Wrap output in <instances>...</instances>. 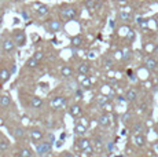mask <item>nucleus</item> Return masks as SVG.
Here are the masks:
<instances>
[{"instance_id": "obj_1", "label": "nucleus", "mask_w": 158, "mask_h": 157, "mask_svg": "<svg viewBox=\"0 0 158 157\" xmlns=\"http://www.w3.org/2000/svg\"><path fill=\"white\" fill-rule=\"evenodd\" d=\"M60 17L63 18V19H73V18L77 17V8L76 7H65L60 10Z\"/></svg>"}, {"instance_id": "obj_2", "label": "nucleus", "mask_w": 158, "mask_h": 157, "mask_svg": "<svg viewBox=\"0 0 158 157\" xmlns=\"http://www.w3.org/2000/svg\"><path fill=\"white\" fill-rule=\"evenodd\" d=\"M51 149H52L51 142H41V143H37V146H36V150H37L39 155H47V153L51 152Z\"/></svg>"}, {"instance_id": "obj_3", "label": "nucleus", "mask_w": 158, "mask_h": 157, "mask_svg": "<svg viewBox=\"0 0 158 157\" xmlns=\"http://www.w3.org/2000/svg\"><path fill=\"white\" fill-rule=\"evenodd\" d=\"M50 105L54 108V109H60L66 105V98L65 96H54L50 101Z\"/></svg>"}, {"instance_id": "obj_4", "label": "nucleus", "mask_w": 158, "mask_h": 157, "mask_svg": "<svg viewBox=\"0 0 158 157\" xmlns=\"http://www.w3.org/2000/svg\"><path fill=\"white\" fill-rule=\"evenodd\" d=\"M14 41L17 46H23L26 43V35L23 31H15L14 32Z\"/></svg>"}, {"instance_id": "obj_5", "label": "nucleus", "mask_w": 158, "mask_h": 157, "mask_svg": "<svg viewBox=\"0 0 158 157\" xmlns=\"http://www.w3.org/2000/svg\"><path fill=\"white\" fill-rule=\"evenodd\" d=\"M2 48H3V51H4L6 54L13 53L14 48H15V41L11 40V39H4L3 43H2Z\"/></svg>"}, {"instance_id": "obj_6", "label": "nucleus", "mask_w": 158, "mask_h": 157, "mask_svg": "<svg viewBox=\"0 0 158 157\" xmlns=\"http://www.w3.org/2000/svg\"><path fill=\"white\" fill-rule=\"evenodd\" d=\"M144 65L148 70H154V69L158 68V61L154 58V57H148V58L144 59Z\"/></svg>"}, {"instance_id": "obj_7", "label": "nucleus", "mask_w": 158, "mask_h": 157, "mask_svg": "<svg viewBox=\"0 0 158 157\" xmlns=\"http://www.w3.org/2000/svg\"><path fill=\"white\" fill-rule=\"evenodd\" d=\"M43 105H44L43 99L39 98V96H32V98H30V106H32L33 109H41Z\"/></svg>"}, {"instance_id": "obj_8", "label": "nucleus", "mask_w": 158, "mask_h": 157, "mask_svg": "<svg viewBox=\"0 0 158 157\" xmlns=\"http://www.w3.org/2000/svg\"><path fill=\"white\" fill-rule=\"evenodd\" d=\"M30 138L35 143H39V141L43 139V132L40 129H30Z\"/></svg>"}, {"instance_id": "obj_9", "label": "nucleus", "mask_w": 158, "mask_h": 157, "mask_svg": "<svg viewBox=\"0 0 158 157\" xmlns=\"http://www.w3.org/2000/svg\"><path fill=\"white\" fill-rule=\"evenodd\" d=\"M125 98H127V101H129V102L136 101V98H138V91L133 88H129L125 94Z\"/></svg>"}, {"instance_id": "obj_10", "label": "nucleus", "mask_w": 158, "mask_h": 157, "mask_svg": "<svg viewBox=\"0 0 158 157\" xmlns=\"http://www.w3.org/2000/svg\"><path fill=\"white\" fill-rule=\"evenodd\" d=\"M11 98L8 95H0V106L2 108H8L11 105Z\"/></svg>"}, {"instance_id": "obj_11", "label": "nucleus", "mask_w": 158, "mask_h": 157, "mask_svg": "<svg viewBox=\"0 0 158 157\" xmlns=\"http://www.w3.org/2000/svg\"><path fill=\"white\" fill-rule=\"evenodd\" d=\"M60 74L65 78H70L73 76V69L70 66H63V68L60 69Z\"/></svg>"}, {"instance_id": "obj_12", "label": "nucleus", "mask_w": 158, "mask_h": 157, "mask_svg": "<svg viewBox=\"0 0 158 157\" xmlns=\"http://www.w3.org/2000/svg\"><path fill=\"white\" fill-rule=\"evenodd\" d=\"M8 78H10V72H8V69L2 68L0 69V81H2V83H6Z\"/></svg>"}, {"instance_id": "obj_13", "label": "nucleus", "mask_w": 158, "mask_h": 157, "mask_svg": "<svg viewBox=\"0 0 158 157\" xmlns=\"http://www.w3.org/2000/svg\"><path fill=\"white\" fill-rule=\"evenodd\" d=\"M98 123L102 127H109V125H110V117H109V114H102V116L99 117Z\"/></svg>"}, {"instance_id": "obj_14", "label": "nucleus", "mask_w": 158, "mask_h": 157, "mask_svg": "<svg viewBox=\"0 0 158 157\" xmlns=\"http://www.w3.org/2000/svg\"><path fill=\"white\" fill-rule=\"evenodd\" d=\"M85 132H87L85 125L78 124V125H76V127H74V134H76V135H78V137H84V135H85Z\"/></svg>"}, {"instance_id": "obj_15", "label": "nucleus", "mask_w": 158, "mask_h": 157, "mask_svg": "<svg viewBox=\"0 0 158 157\" xmlns=\"http://www.w3.org/2000/svg\"><path fill=\"white\" fill-rule=\"evenodd\" d=\"M133 141H135V145H136V146H139V147H142V146H143V145L146 143V138H144L142 134H136L135 138H133Z\"/></svg>"}, {"instance_id": "obj_16", "label": "nucleus", "mask_w": 158, "mask_h": 157, "mask_svg": "<svg viewBox=\"0 0 158 157\" xmlns=\"http://www.w3.org/2000/svg\"><path fill=\"white\" fill-rule=\"evenodd\" d=\"M78 73L83 74V76H87L89 73V65L88 63H80L78 65Z\"/></svg>"}, {"instance_id": "obj_17", "label": "nucleus", "mask_w": 158, "mask_h": 157, "mask_svg": "<svg viewBox=\"0 0 158 157\" xmlns=\"http://www.w3.org/2000/svg\"><path fill=\"white\" fill-rule=\"evenodd\" d=\"M60 26H62V25H60L59 21H51L50 25H48V28H50V31L52 33H56L60 29Z\"/></svg>"}, {"instance_id": "obj_18", "label": "nucleus", "mask_w": 158, "mask_h": 157, "mask_svg": "<svg viewBox=\"0 0 158 157\" xmlns=\"http://www.w3.org/2000/svg\"><path fill=\"white\" fill-rule=\"evenodd\" d=\"M48 13H50V8H48V6H45V4L39 6V8H37V14H39L40 17H45Z\"/></svg>"}, {"instance_id": "obj_19", "label": "nucleus", "mask_w": 158, "mask_h": 157, "mask_svg": "<svg viewBox=\"0 0 158 157\" xmlns=\"http://www.w3.org/2000/svg\"><path fill=\"white\" fill-rule=\"evenodd\" d=\"M18 155H19V157H33V152L28 147H22V149H19Z\"/></svg>"}, {"instance_id": "obj_20", "label": "nucleus", "mask_w": 158, "mask_h": 157, "mask_svg": "<svg viewBox=\"0 0 158 157\" xmlns=\"http://www.w3.org/2000/svg\"><path fill=\"white\" fill-rule=\"evenodd\" d=\"M77 146L80 147L81 150H84V149H87L88 146H91V142L88 139H85V138H81V139L77 142Z\"/></svg>"}, {"instance_id": "obj_21", "label": "nucleus", "mask_w": 158, "mask_h": 157, "mask_svg": "<svg viewBox=\"0 0 158 157\" xmlns=\"http://www.w3.org/2000/svg\"><path fill=\"white\" fill-rule=\"evenodd\" d=\"M70 114H72L73 117L80 116V114H81V108H80V105H73V106L70 108Z\"/></svg>"}, {"instance_id": "obj_22", "label": "nucleus", "mask_w": 158, "mask_h": 157, "mask_svg": "<svg viewBox=\"0 0 158 157\" xmlns=\"http://www.w3.org/2000/svg\"><path fill=\"white\" fill-rule=\"evenodd\" d=\"M26 66H28V68L35 69V68H37L39 66V61L35 58V57H32V58H29L28 61H26Z\"/></svg>"}, {"instance_id": "obj_23", "label": "nucleus", "mask_w": 158, "mask_h": 157, "mask_svg": "<svg viewBox=\"0 0 158 157\" xmlns=\"http://www.w3.org/2000/svg\"><path fill=\"white\" fill-rule=\"evenodd\" d=\"M83 44V37L81 36H76V37L72 39V46L73 47H80Z\"/></svg>"}, {"instance_id": "obj_24", "label": "nucleus", "mask_w": 158, "mask_h": 157, "mask_svg": "<svg viewBox=\"0 0 158 157\" xmlns=\"http://www.w3.org/2000/svg\"><path fill=\"white\" fill-rule=\"evenodd\" d=\"M14 137L17 138H23L25 137V131H23L22 128H19V127H17V128H14Z\"/></svg>"}, {"instance_id": "obj_25", "label": "nucleus", "mask_w": 158, "mask_h": 157, "mask_svg": "<svg viewBox=\"0 0 158 157\" xmlns=\"http://www.w3.org/2000/svg\"><path fill=\"white\" fill-rule=\"evenodd\" d=\"M103 65H105L106 68H111V66H113V58H111L110 55H106L105 58H103Z\"/></svg>"}, {"instance_id": "obj_26", "label": "nucleus", "mask_w": 158, "mask_h": 157, "mask_svg": "<svg viewBox=\"0 0 158 157\" xmlns=\"http://www.w3.org/2000/svg\"><path fill=\"white\" fill-rule=\"evenodd\" d=\"M118 17H120L121 21H129L132 15H131V13H125V11H121L120 14H118Z\"/></svg>"}, {"instance_id": "obj_27", "label": "nucleus", "mask_w": 158, "mask_h": 157, "mask_svg": "<svg viewBox=\"0 0 158 157\" xmlns=\"http://www.w3.org/2000/svg\"><path fill=\"white\" fill-rule=\"evenodd\" d=\"M85 7L88 8V10H95L96 8V3H95V0H87L85 2Z\"/></svg>"}, {"instance_id": "obj_28", "label": "nucleus", "mask_w": 158, "mask_h": 157, "mask_svg": "<svg viewBox=\"0 0 158 157\" xmlns=\"http://www.w3.org/2000/svg\"><path fill=\"white\" fill-rule=\"evenodd\" d=\"M142 131H143V125H142L140 123H136V124L133 125V132H135V134H140Z\"/></svg>"}, {"instance_id": "obj_29", "label": "nucleus", "mask_w": 158, "mask_h": 157, "mask_svg": "<svg viewBox=\"0 0 158 157\" xmlns=\"http://www.w3.org/2000/svg\"><path fill=\"white\" fill-rule=\"evenodd\" d=\"M33 57H35V58L37 59L39 62H40L41 59L44 58V53H43V51H36V53H35V55H33Z\"/></svg>"}, {"instance_id": "obj_30", "label": "nucleus", "mask_w": 158, "mask_h": 157, "mask_svg": "<svg viewBox=\"0 0 158 157\" xmlns=\"http://www.w3.org/2000/svg\"><path fill=\"white\" fill-rule=\"evenodd\" d=\"M8 146H10V143H8L7 141H2V142H0V150H7Z\"/></svg>"}, {"instance_id": "obj_31", "label": "nucleus", "mask_w": 158, "mask_h": 157, "mask_svg": "<svg viewBox=\"0 0 158 157\" xmlns=\"http://www.w3.org/2000/svg\"><path fill=\"white\" fill-rule=\"evenodd\" d=\"M83 86L84 87H91V81L88 80L87 76H85V78H83Z\"/></svg>"}, {"instance_id": "obj_32", "label": "nucleus", "mask_w": 158, "mask_h": 157, "mask_svg": "<svg viewBox=\"0 0 158 157\" xmlns=\"http://www.w3.org/2000/svg\"><path fill=\"white\" fill-rule=\"evenodd\" d=\"M139 25H140L142 28H147V21L146 19H139Z\"/></svg>"}, {"instance_id": "obj_33", "label": "nucleus", "mask_w": 158, "mask_h": 157, "mask_svg": "<svg viewBox=\"0 0 158 157\" xmlns=\"http://www.w3.org/2000/svg\"><path fill=\"white\" fill-rule=\"evenodd\" d=\"M92 152H94V149H92L91 146H88L87 149H84V150H83V153H87V155H91Z\"/></svg>"}, {"instance_id": "obj_34", "label": "nucleus", "mask_w": 158, "mask_h": 157, "mask_svg": "<svg viewBox=\"0 0 158 157\" xmlns=\"http://www.w3.org/2000/svg\"><path fill=\"white\" fill-rule=\"evenodd\" d=\"M127 36H128V39H131V40H133V37H135V33H133V31H129V33H128Z\"/></svg>"}, {"instance_id": "obj_35", "label": "nucleus", "mask_w": 158, "mask_h": 157, "mask_svg": "<svg viewBox=\"0 0 158 157\" xmlns=\"http://www.w3.org/2000/svg\"><path fill=\"white\" fill-rule=\"evenodd\" d=\"M105 102H107V98H105V96H102V98L99 99V104L103 105V104H105Z\"/></svg>"}, {"instance_id": "obj_36", "label": "nucleus", "mask_w": 158, "mask_h": 157, "mask_svg": "<svg viewBox=\"0 0 158 157\" xmlns=\"http://www.w3.org/2000/svg\"><path fill=\"white\" fill-rule=\"evenodd\" d=\"M95 55H96L95 51H89V55H88V57H89V58H95Z\"/></svg>"}, {"instance_id": "obj_37", "label": "nucleus", "mask_w": 158, "mask_h": 157, "mask_svg": "<svg viewBox=\"0 0 158 157\" xmlns=\"http://www.w3.org/2000/svg\"><path fill=\"white\" fill-rule=\"evenodd\" d=\"M105 108H106V110H109V112L111 110V105H107V104H106V105H105Z\"/></svg>"}, {"instance_id": "obj_38", "label": "nucleus", "mask_w": 158, "mask_h": 157, "mask_svg": "<svg viewBox=\"0 0 158 157\" xmlns=\"http://www.w3.org/2000/svg\"><path fill=\"white\" fill-rule=\"evenodd\" d=\"M76 95H77L78 98H81V95H83V92H81V91H76Z\"/></svg>"}, {"instance_id": "obj_39", "label": "nucleus", "mask_w": 158, "mask_h": 157, "mask_svg": "<svg viewBox=\"0 0 158 157\" xmlns=\"http://www.w3.org/2000/svg\"><path fill=\"white\" fill-rule=\"evenodd\" d=\"M2 22H3V15L0 14V25H2Z\"/></svg>"}, {"instance_id": "obj_40", "label": "nucleus", "mask_w": 158, "mask_h": 157, "mask_svg": "<svg viewBox=\"0 0 158 157\" xmlns=\"http://www.w3.org/2000/svg\"><path fill=\"white\" fill-rule=\"evenodd\" d=\"M120 2H123V3H124V2H125V0H120Z\"/></svg>"}, {"instance_id": "obj_41", "label": "nucleus", "mask_w": 158, "mask_h": 157, "mask_svg": "<svg viewBox=\"0 0 158 157\" xmlns=\"http://www.w3.org/2000/svg\"><path fill=\"white\" fill-rule=\"evenodd\" d=\"M15 2H18V0H15Z\"/></svg>"}]
</instances>
